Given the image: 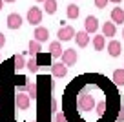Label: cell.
Returning <instances> with one entry per match:
<instances>
[{
    "label": "cell",
    "mask_w": 124,
    "mask_h": 122,
    "mask_svg": "<svg viewBox=\"0 0 124 122\" xmlns=\"http://www.w3.org/2000/svg\"><path fill=\"white\" fill-rule=\"evenodd\" d=\"M102 80L104 76H97V82H91L89 76H78L73 84L68 86L62 102V109L68 122H101L97 115V104L104 99L119 95L113 88L99 100L95 99V93L99 91Z\"/></svg>",
    "instance_id": "1"
},
{
    "label": "cell",
    "mask_w": 124,
    "mask_h": 122,
    "mask_svg": "<svg viewBox=\"0 0 124 122\" xmlns=\"http://www.w3.org/2000/svg\"><path fill=\"white\" fill-rule=\"evenodd\" d=\"M39 95H37V122H51L53 111H51V99L49 97V89L53 88V80L49 76H39Z\"/></svg>",
    "instance_id": "2"
},
{
    "label": "cell",
    "mask_w": 124,
    "mask_h": 122,
    "mask_svg": "<svg viewBox=\"0 0 124 122\" xmlns=\"http://www.w3.org/2000/svg\"><path fill=\"white\" fill-rule=\"evenodd\" d=\"M31 106V99L29 95H27L26 91H22V89H18V91L15 93V107L18 111H27Z\"/></svg>",
    "instance_id": "3"
},
{
    "label": "cell",
    "mask_w": 124,
    "mask_h": 122,
    "mask_svg": "<svg viewBox=\"0 0 124 122\" xmlns=\"http://www.w3.org/2000/svg\"><path fill=\"white\" fill-rule=\"evenodd\" d=\"M75 35H77V31L73 29L71 26H62L60 29H58V40L60 42H68V40H71V38H75Z\"/></svg>",
    "instance_id": "4"
},
{
    "label": "cell",
    "mask_w": 124,
    "mask_h": 122,
    "mask_svg": "<svg viewBox=\"0 0 124 122\" xmlns=\"http://www.w3.org/2000/svg\"><path fill=\"white\" fill-rule=\"evenodd\" d=\"M62 62L66 66H75L77 64V58H78V55H77V51L73 49V47H70V49H64V53H62Z\"/></svg>",
    "instance_id": "5"
},
{
    "label": "cell",
    "mask_w": 124,
    "mask_h": 122,
    "mask_svg": "<svg viewBox=\"0 0 124 122\" xmlns=\"http://www.w3.org/2000/svg\"><path fill=\"white\" fill-rule=\"evenodd\" d=\"M27 22L33 26H39L42 22V11L39 8H29L27 9Z\"/></svg>",
    "instance_id": "6"
},
{
    "label": "cell",
    "mask_w": 124,
    "mask_h": 122,
    "mask_svg": "<svg viewBox=\"0 0 124 122\" xmlns=\"http://www.w3.org/2000/svg\"><path fill=\"white\" fill-rule=\"evenodd\" d=\"M51 73H53V76L62 78V76L68 75V66L64 64V62H55V64L51 66Z\"/></svg>",
    "instance_id": "7"
},
{
    "label": "cell",
    "mask_w": 124,
    "mask_h": 122,
    "mask_svg": "<svg viewBox=\"0 0 124 122\" xmlns=\"http://www.w3.org/2000/svg\"><path fill=\"white\" fill-rule=\"evenodd\" d=\"M84 29L88 31V33H95V31L99 29V20H97V16H93V15L86 16V20H84Z\"/></svg>",
    "instance_id": "8"
},
{
    "label": "cell",
    "mask_w": 124,
    "mask_h": 122,
    "mask_svg": "<svg viewBox=\"0 0 124 122\" xmlns=\"http://www.w3.org/2000/svg\"><path fill=\"white\" fill-rule=\"evenodd\" d=\"M75 42H77L78 47H86L89 44V33L86 29L82 31H77V35H75Z\"/></svg>",
    "instance_id": "9"
},
{
    "label": "cell",
    "mask_w": 124,
    "mask_h": 122,
    "mask_svg": "<svg viewBox=\"0 0 124 122\" xmlns=\"http://www.w3.org/2000/svg\"><path fill=\"white\" fill-rule=\"evenodd\" d=\"M20 26H22V16H20L18 13H11V15H8V27H9V29H18Z\"/></svg>",
    "instance_id": "10"
},
{
    "label": "cell",
    "mask_w": 124,
    "mask_h": 122,
    "mask_svg": "<svg viewBox=\"0 0 124 122\" xmlns=\"http://www.w3.org/2000/svg\"><path fill=\"white\" fill-rule=\"evenodd\" d=\"M33 35H35V40H39V42H47V38H49V31L42 26H37Z\"/></svg>",
    "instance_id": "11"
},
{
    "label": "cell",
    "mask_w": 124,
    "mask_h": 122,
    "mask_svg": "<svg viewBox=\"0 0 124 122\" xmlns=\"http://www.w3.org/2000/svg\"><path fill=\"white\" fill-rule=\"evenodd\" d=\"M62 53H64V49H62V46H60V40H55V42L49 44V55L53 58H60Z\"/></svg>",
    "instance_id": "12"
},
{
    "label": "cell",
    "mask_w": 124,
    "mask_h": 122,
    "mask_svg": "<svg viewBox=\"0 0 124 122\" xmlns=\"http://www.w3.org/2000/svg\"><path fill=\"white\" fill-rule=\"evenodd\" d=\"M108 53L111 55V57H119L120 51H122V47H120V42L119 40H111V42H108Z\"/></svg>",
    "instance_id": "13"
},
{
    "label": "cell",
    "mask_w": 124,
    "mask_h": 122,
    "mask_svg": "<svg viewBox=\"0 0 124 122\" xmlns=\"http://www.w3.org/2000/svg\"><path fill=\"white\" fill-rule=\"evenodd\" d=\"M117 24L113 22H104V26H102V35H104V37H115V33H117Z\"/></svg>",
    "instance_id": "14"
},
{
    "label": "cell",
    "mask_w": 124,
    "mask_h": 122,
    "mask_svg": "<svg viewBox=\"0 0 124 122\" xmlns=\"http://www.w3.org/2000/svg\"><path fill=\"white\" fill-rule=\"evenodd\" d=\"M106 46H108V44H106V37H104V35L93 37V47H95V51H102Z\"/></svg>",
    "instance_id": "15"
},
{
    "label": "cell",
    "mask_w": 124,
    "mask_h": 122,
    "mask_svg": "<svg viewBox=\"0 0 124 122\" xmlns=\"http://www.w3.org/2000/svg\"><path fill=\"white\" fill-rule=\"evenodd\" d=\"M111 20H113L115 24H124V9L113 8V9H111Z\"/></svg>",
    "instance_id": "16"
},
{
    "label": "cell",
    "mask_w": 124,
    "mask_h": 122,
    "mask_svg": "<svg viewBox=\"0 0 124 122\" xmlns=\"http://www.w3.org/2000/svg\"><path fill=\"white\" fill-rule=\"evenodd\" d=\"M40 51H42V47H40V42H39V40H31V42L27 44V53H29L31 57H37Z\"/></svg>",
    "instance_id": "17"
},
{
    "label": "cell",
    "mask_w": 124,
    "mask_h": 122,
    "mask_svg": "<svg viewBox=\"0 0 124 122\" xmlns=\"http://www.w3.org/2000/svg\"><path fill=\"white\" fill-rule=\"evenodd\" d=\"M44 11L47 15H55L57 13V0H46L44 2Z\"/></svg>",
    "instance_id": "18"
},
{
    "label": "cell",
    "mask_w": 124,
    "mask_h": 122,
    "mask_svg": "<svg viewBox=\"0 0 124 122\" xmlns=\"http://www.w3.org/2000/svg\"><path fill=\"white\" fill-rule=\"evenodd\" d=\"M66 15H68V18H71V20L78 18V15H80V11H78V6H75V4L68 6V9H66Z\"/></svg>",
    "instance_id": "19"
},
{
    "label": "cell",
    "mask_w": 124,
    "mask_h": 122,
    "mask_svg": "<svg viewBox=\"0 0 124 122\" xmlns=\"http://www.w3.org/2000/svg\"><path fill=\"white\" fill-rule=\"evenodd\" d=\"M113 82H115V86H124V69L113 71Z\"/></svg>",
    "instance_id": "20"
},
{
    "label": "cell",
    "mask_w": 124,
    "mask_h": 122,
    "mask_svg": "<svg viewBox=\"0 0 124 122\" xmlns=\"http://www.w3.org/2000/svg\"><path fill=\"white\" fill-rule=\"evenodd\" d=\"M13 64H15V69L20 71V69L26 68V60H24V55H15L13 57Z\"/></svg>",
    "instance_id": "21"
},
{
    "label": "cell",
    "mask_w": 124,
    "mask_h": 122,
    "mask_svg": "<svg viewBox=\"0 0 124 122\" xmlns=\"http://www.w3.org/2000/svg\"><path fill=\"white\" fill-rule=\"evenodd\" d=\"M26 66H27V69H29L31 73H37L39 71V60H37V57H31Z\"/></svg>",
    "instance_id": "22"
},
{
    "label": "cell",
    "mask_w": 124,
    "mask_h": 122,
    "mask_svg": "<svg viewBox=\"0 0 124 122\" xmlns=\"http://www.w3.org/2000/svg\"><path fill=\"white\" fill-rule=\"evenodd\" d=\"M53 122H68L66 115H64V111H57V113L53 115Z\"/></svg>",
    "instance_id": "23"
},
{
    "label": "cell",
    "mask_w": 124,
    "mask_h": 122,
    "mask_svg": "<svg viewBox=\"0 0 124 122\" xmlns=\"http://www.w3.org/2000/svg\"><path fill=\"white\" fill-rule=\"evenodd\" d=\"M108 2H109V0H95V8L102 9V8H106V6H108Z\"/></svg>",
    "instance_id": "24"
},
{
    "label": "cell",
    "mask_w": 124,
    "mask_h": 122,
    "mask_svg": "<svg viewBox=\"0 0 124 122\" xmlns=\"http://www.w3.org/2000/svg\"><path fill=\"white\" fill-rule=\"evenodd\" d=\"M51 111H53V115L58 111V102H57V99H51Z\"/></svg>",
    "instance_id": "25"
},
{
    "label": "cell",
    "mask_w": 124,
    "mask_h": 122,
    "mask_svg": "<svg viewBox=\"0 0 124 122\" xmlns=\"http://www.w3.org/2000/svg\"><path fill=\"white\" fill-rule=\"evenodd\" d=\"M117 122H124V104H122V107H120L119 115H117Z\"/></svg>",
    "instance_id": "26"
},
{
    "label": "cell",
    "mask_w": 124,
    "mask_h": 122,
    "mask_svg": "<svg viewBox=\"0 0 124 122\" xmlns=\"http://www.w3.org/2000/svg\"><path fill=\"white\" fill-rule=\"evenodd\" d=\"M6 46V37H4V33H0V49Z\"/></svg>",
    "instance_id": "27"
},
{
    "label": "cell",
    "mask_w": 124,
    "mask_h": 122,
    "mask_svg": "<svg viewBox=\"0 0 124 122\" xmlns=\"http://www.w3.org/2000/svg\"><path fill=\"white\" fill-rule=\"evenodd\" d=\"M2 8H4V0H0V11H2Z\"/></svg>",
    "instance_id": "28"
},
{
    "label": "cell",
    "mask_w": 124,
    "mask_h": 122,
    "mask_svg": "<svg viewBox=\"0 0 124 122\" xmlns=\"http://www.w3.org/2000/svg\"><path fill=\"white\" fill-rule=\"evenodd\" d=\"M109 2H113V4H119V2H122V0H109Z\"/></svg>",
    "instance_id": "29"
},
{
    "label": "cell",
    "mask_w": 124,
    "mask_h": 122,
    "mask_svg": "<svg viewBox=\"0 0 124 122\" xmlns=\"http://www.w3.org/2000/svg\"><path fill=\"white\" fill-rule=\"evenodd\" d=\"M4 2H9V4H13V2H15V0H4Z\"/></svg>",
    "instance_id": "30"
},
{
    "label": "cell",
    "mask_w": 124,
    "mask_h": 122,
    "mask_svg": "<svg viewBox=\"0 0 124 122\" xmlns=\"http://www.w3.org/2000/svg\"><path fill=\"white\" fill-rule=\"evenodd\" d=\"M37 2H46V0H37Z\"/></svg>",
    "instance_id": "31"
},
{
    "label": "cell",
    "mask_w": 124,
    "mask_h": 122,
    "mask_svg": "<svg viewBox=\"0 0 124 122\" xmlns=\"http://www.w3.org/2000/svg\"><path fill=\"white\" fill-rule=\"evenodd\" d=\"M122 37H124V29H122Z\"/></svg>",
    "instance_id": "32"
},
{
    "label": "cell",
    "mask_w": 124,
    "mask_h": 122,
    "mask_svg": "<svg viewBox=\"0 0 124 122\" xmlns=\"http://www.w3.org/2000/svg\"><path fill=\"white\" fill-rule=\"evenodd\" d=\"M115 122H117V120H115Z\"/></svg>",
    "instance_id": "33"
},
{
    "label": "cell",
    "mask_w": 124,
    "mask_h": 122,
    "mask_svg": "<svg viewBox=\"0 0 124 122\" xmlns=\"http://www.w3.org/2000/svg\"><path fill=\"white\" fill-rule=\"evenodd\" d=\"M35 122H37V120H35Z\"/></svg>",
    "instance_id": "34"
}]
</instances>
